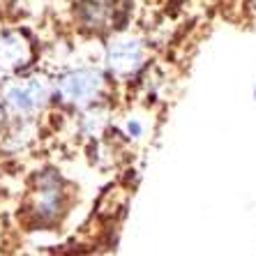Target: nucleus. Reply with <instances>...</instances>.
<instances>
[{"label":"nucleus","instance_id":"5","mask_svg":"<svg viewBox=\"0 0 256 256\" xmlns=\"http://www.w3.org/2000/svg\"><path fill=\"white\" fill-rule=\"evenodd\" d=\"M60 201H62V190H60V180L56 176H42L40 185H37L35 194H32V214L37 220H54L60 210Z\"/></svg>","mask_w":256,"mask_h":256},{"label":"nucleus","instance_id":"9","mask_svg":"<svg viewBox=\"0 0 256 256\" xmlns=\"http://www.w3.org/2000/svg\"><path fill=\"white\" fill-rule=\"evenodd\" d=\"M254 100H256V88H254Z\"/></svg>","mask_w":256,"mask_h":256},{"label":"nucleus","instance_id":"4","mask_svg":"<svg viewBox=\"0 0 256 256\" xmlns=\"http://www.w3.org/2000/svg\"><path fill=\"white\" fill-rule=\"evenodd\" d=\"M32 60V46L26 35L7 30L0 35V74H14Z\"/></svg>","mask_w":256,"mask_h":256},{"label":"nucleus","instance_id":"1","mask_svg":"<svg viewBox=\"0 0 256 256\" xmlns=\"http://www.w3.org/2000/svg\"><path fill=\"white\" fill-rule=\"evenodd\" d=\"M51 97V84L44 76L16 78L2 88V106L18 118H30L42 111Z\"/></svg>","mask_w":256,"mask_h":256},{"label":"nucleus","instance_id":"2","mask_svg":"<svg viewBox=\"0 0 256 256\" xmlns=\"http://www.w3.org/2000/svg\"><path fill=\"white\" fill-rule=\"evenodd\" d=\"M102 90H104L102 72L81 67V70H72L58 78L56 97L62 104H70L74 108H86L102 95Z\"/></svg>","mask_w":256,"mask_h":256},{"label":"nucleus","instance_id":"7","mask_svg":"<svg viewBox=\"0 0 256 256\" xmlns=\"http://www.w3.org/2000/svg\"><path fill=\"white\" fill-rule=\"evenodd\" d=\"M125 132H127V136L130 138H141L143 136V125L136 118H132V120L125 122Z\"/></svg>","mask_w":256,"mask_h":256},{"label":"nucleus","instance_id":"8","mask_svg":"<svg viewBox=\"0 0 256 256\" xmlns=\"http://www.w3.org/2000/svg\"><path fill=\"white\" fill-rule=\"evenodd\" d=\"M2 116H5V106L0 104V122H2Z\"/></svg>","mask_w":256,"mask_h":256},{"label":"nucleus","instance_id":"6","mask_svg":"<svg viewBox=\"0 0 256 256\" xmlns=\"http://www.w3.org/2000/svg\"><path fill=\"white\" fill-rule=\"evenodd\" d=\"M122 7L116 0H81L78 2V21L88 28L106 30L116 24V16Z\"/></svg>","mask_w":256,"mask_h":256},{"label":"nucleus","instance_id":"3","mask_svg":"<svg viewBox=\"0 0 256 256\" xmlns=\"http://www.w3.org/2000/svg\"><path fill=\"white\" fill-rule=\"evenodd\" d=\"M104 62L111 76L116 78H130L134 76L146 62V46L136 37H118L106 46Z\"/></svg>","mask_w":256,"mask_h":256}]
</instances>
